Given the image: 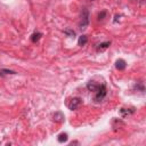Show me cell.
Instances as JSON below:
<instances>
[{
  "mask_svg": "<svg viewBox=\"0 0 146 146\" xmlns=\"http://www.w3.org/2000/svg\"><path fill=\"white\" fill-rule=\"evenodd\" d=\"M110 46H111V41H105V42H102V43H99V44L97 46V50H98V51H102V50H104V49L108 48Z\"/></svg>",
  "mask_w": 146,
  "mask_h": 146,
  "instance_id": "ba28073f",
  "label": "cell"
},
{
  "mask_svg": "<svg viewBox=\"0 0 146 146\" xmlns=\"http://www.w3.org/2000/svg\"><path fill=\"white\" fill-rule=\"evenodd\" d=\"M95 92H96V95H95V100H96V102H100V100H103V99L105 98L106 94H107L106 86H105L104 83L99 84L98 88H97V90H96Z\"/></svg>",
  "mask_w": 146,
  "mask_h": 146,
  "instance_id": "7a4b0ae2",
  "label": "cell"
},
{
  "mask_svg": "<svg viewBox=\"0 0 146 146\" xmlns=\"http://www.w3.org/2000/svg\"><path fill=\"white\" fill-rule=\"evenodd\" d=\"M52 117H54V121H55V122H58V123L64 121V114H63L62 112H56Z\"/></svg>",
  "mask_w": 146,
  "mask_h": 146,
  "instance_id": "8992f818",
  "label": "cell"
},
{
  "mask_svg": "<svg viewBox=\"0 0 146 146\" xmlns=\"http://www.w3.org/2000/svg\"><path fill=\"white\" fill-rule=\"evenodd\" d=\"M105 16H106V11H105V10H103V11H100V13L98 14L97 18H98V21H103V19L105 18Z\"/></svg>",
  "mask_w": 146,
  "mask_h": 146,
  "instance_id": "9a60e30c",
  "label": "cell"
},
{
  "mask_svg": "<svg viewBox=\"0 0 146 146\" xmlns=\"http://www.w3.org/2000/svg\"><path fill=\"white\" fill-rule=\"evenodd\" d=\"M88 42V38H87V35H84V34H82L81 36H79V40H78V44L79 46H84L86 43Z\"/></svg>",
  "mask_w": 146,
  "mask_h": 146,
  "instance_id": "8fae6325",
  "label": "cell"
},
{
  "mask_svg": "<svg viewBox=\"0 0 146 146\" xmlns=\"http://www.w3.org/2000/svg\"><path fill=\"white\" fill-rule=\"evenodd\" d=\"M115 67H116V70H119V71H123L125 67H127V62L124 60V59H117L116 62H115Z\"/></svg>",
  "mask_w": 146,
  "mask_h": 146,
  "instance_id": "277c9868",
  "label": "cell"
},
{
  "mask_svg": "<svg viewBox=\"0 0 146 146\" xmlns=\"http://www.w3.org/2000/svg\"><path fill=\"white\" fill-rule=\"evenodd\" d=\"M81 104H82V99L80 97H73L70 100V103L67 104V106H68V108L71 111H75V110H78L81 106Z\"/></svg>",
  "mask_w": 146,
  "mask_h": 146,
  "instance_id": "3957f363",
  "label": "cell"
},
{
  "mask_svg": "<svg viewBox=\"0 0 146 146\" xmlns=\"http://www.w3.org/2000/svg\"><path fill=\"white\" fill-rule=\"evenodd\" d=\"M89 10L87 8H82L81 10V15H80V23H79V27L80 30H84L88 24H89Z\"/></svg>",
  "mask_w": 146,
  "mask_h": 146,
  "instance_id": "6da1fadb",
  "label": "cell"
},
{
  "mask_svg": "<svg viewBox=\"0 0 146 146\" xmlns=\"http://www.w3.org/2000/svg\"><path fill=\"white\" fill-rule=\"evenodd\" d=\"M131 1H138V0H131Z\"/></svg>",
  "mask_w": 146,
  "mask_h": 146,
  "instance_id": "2e32d148",
  "label": "cell"
},
{
  "mask_svg": "<svg viewBox=\"0 0 146 146\" xmlns=\"http://www.w3.org/2000/svg\"><path fill=\"white\" fill-rule=\"evenodd\" d=\"M41 36H42V33L41 32H34V33H32V35H31V41L33 42V43H36L40 39H41Z\"/></svg>",
  "mask_w": 146,
  "mask_h": 146,
  "instance_id": "5b68a950",
  "label": "cell"
},
{
  "mask_svg": "<svg viewBox=\"0 0 146 146\" xmlns=\"http://www.w3.org/2000/svg\"><path fill=\"white\" fill-rule=\"evenodd\" d=\"M120 112L123 115V117H125V116H128L130 114H133L135 113V108H121Z\"/></svg>",
  "mask_w": 146,
  "mask_h": 146,
  "instance_id": "52a82bcc",
  "label": "cell"
},
{
  "mask_svg": "<svg viewBox=\"0 0 146 146\" xmlns=\"http://www.w3.org/2000/svg\"><path fill=\"white\" fill-rule=\"evenodd\" d=\"M64 34L67 35V36H70V38H74V36H75V32H74L72 29H66V30H64Z\"/></svg>",
  "mask_w": 146,
  "mask_h": 146,
  "instance_id": "4fadbf2b",
  "label": "cell"
},
{
  "mask_svg": "<svg viewBox=\"0 0 146 146\" xmlns=\"http://www.w3.org/2000/svg\"><path fill=\"white\" fill-rule=\"evenodd\" d=\"M90 1H94V0H90Z\"/></svg>",
  "mask_w": 146,
  "mask_h": 146,
  "instance_id": "e0dca14e",
  "label": "cell"
},
{
  "mask_svg": "<svg viewBox=\"0 0 146 146\" xmlns=\"http://www.w3.org/2000/svg\"><path fill=\"white\" fill-rule=\"evenodd\" d=\"M133 89H137V91L139 90V91L144 92V90H145V88H144V83H143V82H137V83L133 86Z\"/></svg>",
  "mask_w": 146,
  "mask_h": 146,
  "instance_id": "5bb4252c",
  "label": "cell"
},
{
  "mask_svg": "<svg viewBox=\"0 0 146 146\" xmlns=\"http://www.w3.org/2000/svg\"><path fill=\"white\" fill-rule=\"evenodd\" d=\"M98 86H99V84H97V83H95V82L90 81V82H88V83H87V89H88L89 91H96V90H97V88H98Z\"/></svg>",
  "mask_w": 146,
  "mask_h": 146,
  "instance_id": "9c48e42d",
  "label": "cell"
},
{
  "mask_svg": "<svg viewBox=\"0 0 146 146\" xmlns=\"http://www.w3.org/2000/svg\"><path fill=\"white\" fill-rule=\"evenodd\" d=\"M67 139H68V136H67L66 132H62V133H59L58 137H57V140H58L59 143H65V141H67Z\"/></svg>",
  "mask_w": 146,
  "mask_h": 146,
  "instance_id": "30bf717a",
  "label": "cell"
},
{
  "mask_svg": "<svg viewBox=\"0 0 146 146\" xmlns=\"http://www.w3.org/2000/svg\"><path fill=\"white\" fill-rule=\"evenodd\" d=\"M7 74H16L15 71L13 70H8V68H0V75H7Z\"/></svg>",
  "mask_w": 146,
  "mask_h": 146,
  "instance_id": "7c38bea8",
  "label": "cell"
}]
</instances>
